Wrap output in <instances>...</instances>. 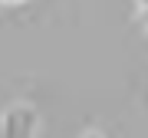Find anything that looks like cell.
I'll use <instances>...</instances> for the list:
<instances>
[{"label":"cell","mask_w":148,"mask_h":138,"mask_svg":"<svg viewBox=\"0 0 148 138\" xmlns=\"http://www.w3.org/2000/svg\"><path fill=\"white\" fill-rule=\"evenodd\" d=\"M36 128V112L30 109H13L3 118V138H27Z\"/></svg>","instance_id":"1"},{"label":"cell","mask_w":148,"mask_h":138,"mask_svg":"<svg viewBox=\"0 0 148 138\" xmlns=\"http://www.w3.org/2000/svg\"><path fill=\"white\" fill-rule=\"evenodd\" d=\"M138 10H142V23L148 27V7H138Z\"/></svg>","instance_id":"2"},{"label":"cell","mask_w":148,"mask_h":138,"mask_svg":"<svg viewBox=\"0 0 148 138\" xmlns=\"http://www.w3.org/2000/svg\"><path fill=\"white\" fill-rule=\"evenodd\" d=\"M82 138H102V135H99V132H86Z\"/></svg>","instance_id":"3"},{"label":"cell","mask_w":148,"mask_h":138,"mask_svg":"<svg viewBox=\"0 0 148 138\" xmlns=\"http://www.w3.org/2000/svg\"><path fill=\"white\" fill-rule=\"evenodd\" d=\"M3 3H23V0H3Z\"/></svg>","instance_id":"4"},{"label":"cell","mask_w":148,"mask_h":138,"mask_svg":"<svg viewBox=\"0 0 148 138\" xmlns=\"http://www.w3.org/2000/svg\"><path fill=\"white\" fill-rule=\"evenodd\" d=\"M138 7H148V0H138Z\"/></svg>","instance_id":"5"}]
</instances>
